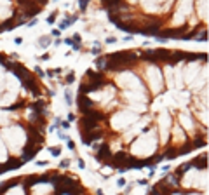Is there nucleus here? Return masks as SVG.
Segmentation results:
<instances>
[{
    "label": "nucleus",
    "instance_id": "obj_1",
    "mask_svg": "<svg viewBox=\"0 0 209 195\" xmlns=\"http://www.w3.org/2000/svg\"><path fill=\"white\" fill-rule=\"evenodd\" d=\"M2 136H4V141L7 143V146L12 151H17L19 148H23L26 145V134H25V129L21 125L5 127L2 131Z\"/></svg>",
    "mask_w": 209,
    "mask_h": 195
},
{
    "label": "nucleus",
    "instance_id": "obj_2",
    "mask_svg": "<svg viewBox=\"0 0 209 195\" xmlns=\"http://www.w3.org/2000/svg\"><path fill=\"white\" fill-rule=\"evenodd\" d=\"M157 148V141H155V131H148V134L139 136V139L136 141V145L133 146L131 153L133 155H152V151Z\"/></svg>",
    "mask_w": 209,
    "mask_h": 195
},
{
    "label": "nucleus",
    "instance_id": "obj_3",
    "mask_svg": "<svg viewBox=\"0 0 209 195\" xmlns=\"http://www.w3.org/2000/svg\"><path fill=\"white\" fill-rule=\"evenodd\" d=\"M117 84L120 85V87H125L129 91H145L143 84L139 80V77L133 72H122L120 75H117Z\"/></svg>",
    "mask_w": 209,
    "mask_h": 195
},
{
    "label": "nucleus",
    "instance_id": "obj_4",
    "mask_svg": "<svg viewBox=\"0 0 209 195\" xmlns=\"http://www.w3.org/2000/svg\"><path fill=\"white\" fill-rule=\"evenodd\" d=\"M138 120V115H134L133 112H129V110H122V112H119V113H115L113 117H112V125H113V129H127L129 125H133V122H136Z\"/></svg>",
    "mask_w": 209,
    "mask_h": 195
},
{
    "label": "nucleus",
    "instance_id": "obj_5",
    "mask_svg": "<svg viewBox=\"0 0 209 195\" xmlns=\"http://www.w3.org/2000/svg\"><path fill=\"white\" fill-rule=\"evenodd\" d=\"M146 80H148L150 87L153 92H160L162 91V84H164V78H162V73L157 66H152L146 70Z\"/></svg>",
    "mask_w": 209,
    "mask_h": 195
},
{
    "label": "nucleus",
    "instance_id": "obj_6",
    "mask_svg": "<svg viewBox=\"0 0 209 195\" xmlns=\"http://www.w3.org/2000/svg\"><path fill=\"white\" fill-rule=\"evenodd\" d=\"M169 124H171V117L167 112H162L160 117H159V125H160V136H162V141H165L167 138V133H169Z\"/></svg>",
    "mask_w": 209,
    "mask_h": 195
},
{
    "label": "nucleus",
    "instance_id": "obj_7",
    "mask_svg": "<svg viewBox=\"0 0 209 195\" xmlns=\"http://www.w3.org/2000/svg\"><path fill=\"white\" fill-rule=\"evenodd\" d=\"M141 5L146 12H152V14H159L162 9L171 7V4H160V2H143Z\"/></svg>",
    "mask_w": 209,
    "mask_h": 195
},
{
    "label": "nucleus",
    "instance_id": "obj_8",
    "mask_svg": "<svg viewBox=\"0 0 209 195\" xmlns=\"http://www.w3.org/2000/svg\"><path fill=\"white\" fill-rule=\"evenodd\" d=\"M51 190H52V185H51L49 181H38V183L33 186V193H35V195H47Z\"/></svg>",
    "mask_w": 209,
    "mask_h": 195
},
{
    "label": "nucleus",
    "instance_id": "obj_9",
    "mask_svg": "<svg viewBox=\"0 0 209 195\" xmlns=\"http://www.w3.org/2000/svg\"><path fill=\"white\" fill-rule=\"evenodd\" d=\"M180 124L183 125V129H186V131H194L195 129V125H194V120H192V117L188 115L186 112H183V113H180Z\"/></svg>",
    "mask_w": 209,
    "mask_h": 195
},
{
    "label": "nucleus",
    "instance_id": "obj_10",
    "mask_svg": "<svg viewBox=\"0 0 209 195\" xmlns=\"http://www.w3.org/2000/svg\"><path fill=\"white\" fill-rule=\"evenodd\" d=\"M146 124H148V117H146V119H143L139 124H136L134 125V129H131V131H127V133H125V141H131V138H134L139 131H141V129L146 125Z\"/></svg>",
    "mask_w": 209,
    "mask_h": 195
},
{
    "label": "nucleus",
    "instance_id": "obj_11",
    "mask_svg": "<svg viewBox=\"0 0 209 195\" xmlns=\"http://www.w3.org/2000/svg\"><path fill=\"white\" fill-rule=\"evenodd\" d=\"M173 138H176V143H178V145L185 143V139H186V138H185V133L181 131V127H180V125H174V127H173Z\"/></svg>",
    "mask_w": 209,
    "mask_h": 195
},
{
    "label": "nucleus",
    "instance_id": "obj_12",
    "mask_svg": "<svg viewBox=\"0 0 209 195\" xmlns=\"http://www.w3.org/2000/svg\"><path fill=\"white\" fill-rule=\"evenodd\" d=\"M49 44H51V37H49V35H44V37H40V38H38V47L46 49Z\"/></svg>",
    "mask_w": 209,
    "mask_h": 195
},
{
    "label": "nucleus",
    "instance_id": "obj_13",
    "mask_svg": "<svg viewBox=\"0 0 209 195\" xmlns=\"http://www.w3.org/2000/svg\"><path fill=\"white\" fill-rule=\"evenodd\" d=\"M77 19V16H73V17H68V19H65V21H61V23H59V30H66L72 23H73V21Z\"/></svg>",
    "mask_w": 209,
    "mask_h": 195
},
{
    "label": "nucleus",
    "instance_id": "obj_14",
    "mask_svg": "<svg viewBox=\"0 0 209 195\" xmlns=\"http://www.w3.org/2000/svg\"><path fill=\"white\" fill-rule=\"evenodd\" d=\"M107 64H108V59L104 58V56H103V58H98V59H96V66H98L99 70H104V68H107Z\"/></svg>",
    "mask_w": 209,
    "mask_h": 195
},
{
    "label": "nucleus",
    "instance_id": "obj_15",
    "mask_svg": "<svg viewBox=\"0 0 209 195\" xmlns=\"http://www.w3.org/2000/svg\"><path fill=\"white\" fill-rule=\"evenodd\" d=\"M4 195H25V192H23V188H21V186H14V190L7 192V193H4Z\"/></svg>",
    "mask_w": 209,
    "mask_h": 195
},
{
    "label": "nucleus",
    "instance_id": "obj_16",
    "mask_svg": "<svg viewBox=\"0 0 209 195\" xmlns=\"http://www.w3.org/2000/svg\"><path fill=\"white\" fill-rule=\"evenodd\" d=\"M9 112H4V110H0V124H7V120H9Z\"/></svg>",
    "mask_w": 209,
    "mask_h": 195
},
{
    "label": "nucleus",
    "instance_id": "obj_17",
    "mask_svg": "<svg viewBox=\"0 0 209 195\" xmlns=\"http://www.w3.org/2000/svg\"><path fill=\"white\" fill-rule=\"evenodd\" d=\"M9 157H7V153H5V148H4V145H2V139H0V160H7Z\"/></svg>",
    "mask_w": 209,
    "mask_h": 195
},
{
    "label": "nucleus",
    "instance_id": "obj_18",
    "mask_svg": "<svg viewBox=\"0 0 209 195\" xmlns=\"http://www.w3.org/2000/svg\"><path fill=\"white\" fill-rule=\"evenodd\" d=\"M65 101H66V105H72V103H73V99H72V91H70V89L65 91Z\"/></svg>",
    "mask_w": 209,
    "mask_h": 195
},
{
    "label": "nucleus",
    "instance_id": "obj_19",
    "mask_svg": "<svg viewBox=\"0 0 209 195\" xmlns=\"http://www.w3.org/2000/svg\"><path fill=\"white\" fill-rule=\"evenodd\" d=\"M4 80H5V73H4L2 66H0V91L4 89Z\"/></svg>",
    "mask_w": 209,
    "mask_h": 195
},
{
    "label": "nucleus",
    "instance_id": "obj_20",
    "mask_svg": "<svg viewBox=\"0 0 209 195\" xmlns=\"http://www.w3.org/2000/svg\"><path fill=\"white\" fill-rule=\"evenodd\" d=\"M51 151H52L54 157H58V155L61 153V148H59V146H54V148H51Z\"/></svg>",
    "mask_w": 209,
    "mask_h": 195
},
{
    "label": "nucleus",
    "instance_id": "obj_21",
    "mask_svg": "<svg viewBox=\"0 0 209 195\" xmlns=\"http://www.w3.org/2000/svg\"><path fill=\"white\" fill-rule=\"evenodd\" d=\"M117 186H119V188H124V186H125V180H124V178H120V180L117 181Z\"/></svg>",
    "mask_w": 209,
    "mask_h": 195
},
{
    "label": "nucleus",
    "instance_id": "obj_22",
    "mask_svg": "<svg viewBox=\"0 0 209 195\" xmlns=\"http://www.w3.org/2000/svg\"><path fill=\"white\" fill-rule=\"evenodd\" d=\"M68 166H70V160H68V159L61 160V164H59V167H68Z\"/></svg>",
    "mask_w": 209,
    "mask_h": 195
},
{
    "label": "nucleus",
    "instance_id": "obj_23",
    "mask_svg": "<svg viewBox=\"0 0 209 195\" xmlns=\"http://www.w3.org/2000/svg\"><path fill=\"white\" fill-rule=\"evenodd\" d=\"M115 42H117L115 37H108V38H107V44H115Z\"/></svg>",
    "mask_w": 209,
    "mask_h": 195
},
{
    "label": "nucleus",
    "instance_id": "obj_24",
    "mask_svg": "<svg viewBox=\"0 0 209 195\" xmlns=\"http://www.w3.org/2000/svg\"><path fill=\"white\" fill-rule=\"evenodd\" d=\"M54 21H56V14H52V16H49L47 17V23L51 25V23H54Z\"/></svg>",
    "mask_w": 209,
    "mask_h": 195
},
{
    "label": "nucleus",
    "instance_id": "obj_25",
    "mask_svg": "<svg viewBox=\"0 0 209 195\" xmlns=\"http://www.w3.org/2000/svg\"><path fill=\"white\" fill-rule=\"evenodd\" d=\"M59 127H63V129H70V122H61Z\"/></svg>",
    "mask_w": 209,
    "mask_h": 195
},
{
    "label": "nucleus",
    "instance_id": "obj_26",
    "mask_svg": "<svg viewBox=\"0 0 209 195\" xmlns=\"http://www.w3.org/2000/svg\"><path fill=\"white\" fill-rule=\"evenodd\" d=\"M77 164H78V169H84V167H86V164H84V160H82V159H78V160H77Z\"/></svg>",
    "mask_w": 209,
    "mask_h": 195
},
{
    "label": "nucleus",
    "instance_id": "obj_27",
    "mask_svg": "<svg viewBox=\"0 0 209 195\" xmlns=\"http://www.w3.org/2000/svg\"><path fill=\"white\" fill-rule=\"evenodd\" d=\"M138 185H139V186H145V185H148V180H139V181H138Z\"/></svg>",
    "mask_w": 209,
    "mask_h": 195
},
{
    "label": "nucleus",
    "instance_id": "obj_28",
    "mask_svg": "<svg viewBox=\"0 0 209 195\" xmlns=\"http://www.w3.org/2000/svg\"><path fill=\"white\" fill-rule=\"evenodd\" d=\"M66 143H68V148H70V150H73V148H75V143H73L72 139H68Z\"/></svg>",
    "mask_w": 209,
    "mask_h": 195
},
{
    "label": "nucleus",
    "instance_id": "obj_29",
    "mask_svg": "<svg viewBox=\"0 0 209 195\" xmlns=\"http://www.w3.org/2000/svg\"><path fill=\"white\" fill-rule=\"evenodd\" d=\"M35 72H37V73L40 75V77H42V75H44V72H42V68H40V66H37V68H35Z\"/></svg>",
    "mask_w": 209,
    "mask_h": 195
},
{
    "label": "nucleus",
    "instance_id": "obj_30",
    "mask_svg": "<svg viewBox=\"0 0 209 195\" xmlns=\"http://www.w3.org/2000/svg\"><path fill=\"white\" fill-rule=\"evenodd\" d=\"M134 195H143V190H141V188H136V190H134Z\"/></svg>",
    "mask_w": 209,
    "mask_h": 195
},
{
    "label": "nucleus",
    "instance_id": "obj_31",
    "mask_svg": "<svg viewBox=\"0 0 209 195\" xmlns=\"http://www.w3.org/2000/svg\"><path fill=\"white\" fill-rule=\"evenodd\" d=\"M66 82H73V73H70V75L66 77Z\"/></svg>",
    "mask_w": 209,
    "mask_h": 195
},
{
    "label": "nucleus",
    "instance_id": "obj_32",
    "mask_svg": "<svg viewBox=\"0 0 209 195\" xmlns=\"http://www.w3.org/2000/svg\"><path fill=\"white\" fill-rule=\"evenodd\" d=\"M190 195H202V193H190Z\"/></svg>",
    "mask_w": 209,
    "mask_h": 195
},
{
    "label": "nucleus",
    "instance_id": "obj_33",
    "mask_svg": "<svg viewBox=\"0 0 209 195\" xmlns=\"http://www.w3.org/2000/svg\"><path fill=\"white\" fill-rule=\"evenodd\" d=\"M171 195H181V193H171Z\"/></svg>",
    "mask_w": 209,
    "mask_h": 195
}]
</instances>
